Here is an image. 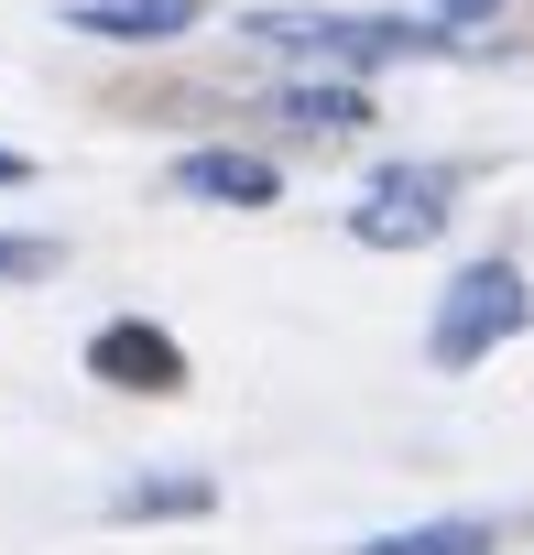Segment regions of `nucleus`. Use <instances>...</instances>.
I'll return each mask as SVG.
<instances>
[{
  "instance_id": "8",
  "label": "nucleus",
  "mask_w": 534,
  "mask_h": 555,
  "mask_svg": "<svg viewBox=\"0 0 534 555\" xmlns=\"http://www.w3.org/2000/svg\"><path fill=\"white\" fill-rule=\"evenodd\" d=\"M218 501V479H196V468H164V479H131V490H110V522H196Z\"/></svg>"
},
{
  "instance_id": "4",
  "label": "nucleus",
  "mask_w": 534,
  "mask_h": 555,
  "mask_svg": "<svg viewBox=\"0 0 534 555\" xmlns=\"http://www.w3.org/2000/svg\"><path fill=\"white\" fill-rule=\"evenodd\" d=\"M88 371L120 382V392H186V349H175L153 317H110V327L88 338Z\"/></svg>"
},
{
  "instance_id": "11",
  "label": "nucleus",
  "mask_w": 534,
  "mask_h": 555,
  "mask_svg": "<svg viewBox=\"0 0 534 555\" xmlns=\"http://www.w3.org/2000/svg\"><path fill=\"white\" fill-rule=\"evenodd\" d=\"M491 12H501V0H436V23H458V34H469V23H491Z\"/></svg>"
},
{
  "instance_id": "7",
  "label": "nucleus",
  "mask_w": 534,
  "mask_h": 555,
  "mask_svg": "<svg viewBox=\"0 0 534 555\" xmlns=\"http://www.w3.org/2000/svg\"><path fill=\"white\" fill-rule=\"evenodd\" d=\"M274 109L295 131H349V120H371V77H284Z\"/></svg>"
},
{
  "instance_id": "1",
  "label": "nucleus",
  "mask_w": 534,
  "mask_h": 555,
  "mask_svg": "<svg viewBox=\"0 0 534 555\" xmlns=\"http://www.w3.org/2000/svg\"><path fill=\"white\" fill-rule=\"evenodd\" d=\"M262 55L317 66V77H371L404 55H458V23H393V12H251L240 23Z\"/></svg>"
},
{
  "instance_id": "3",
  "label": "nucleus",
  "mask_w": 534,
  "mask_h": 555,
  "mask_svg": "<svg viewBox=\"0 0 534 555\" xmlns=\"http://www.w3.org/2000/svg\"><path fill=\"white\" fill-rule=\"evenodd\" d=\"M447 218H458V164H382L349 207V240L360 250H425V240H447Z\"/></svg>"
},
{
  "instance_id": "5",
  "label": "nucleus",
  "mask_w": 534,
  "mask_h": 555,
  "mask_svg": "<svg viewBox=\"0 0 534 555\" xmlns=\"http://www.w3.org/2000/svg\"><path fill=\"white\" fill-rule=\"evenodd\" d=\"M175 185H186L196 207H274V196H284V175H274V164H262V153H229V142L186 153V164H175Z\"/></svg>"
},
{
  "instance_id": "12",
  "label": "nucleus",
  "mask_w": 534,
  "mask_h": 555,
  "mask_svg": "<svg viewBox=\"0 0 534 555\" xmlns=\"http://www.w3.org/2000/svg\"><path fill=\"white\" fill-rule=\"evenodd\" d=\"M0 185H34V153H12V142H0Z\"/></svg>"
},
{
  "instance_id": "9",
  "label": "nucleus",
  "mask_w": 534,
  "mask_h": 555,
  "mask_svg": "<svg viewBox=\"0 0 534 555\" xmlns=\"http://www.w3.org/2000/svg\"><path fill=\"white\" fill-rule=\"evenodd\" d=\"M349 555H501V522H480V512H458V522H404V533H371V544H349Z\"/></svg>"
},
{
  "instance_id": "2",
  "label": "nucleus",
  "mask_w": 534,
  "mask_h": 555,
  "mask_svg": "<svg viewBox=\"0 0 534 555\" xmlns=\"http://www.w3.org/2000/svg\"><path fill=\"white\" fill-rule=\"evenodd\" d=\"M534 327V284H523V261H469V272H447V295H436V317H425V360L436 371H480L491 349H512Z\"/></svg>"
},
{
  "instance_id": "6",
  "label": "nucleus",
  "mask_w": 534,
  "mask_h": 555,
  "mask_svg": "<svg viewBox=\"0 0 534 555\" xmlns=\"http://www.w3.org/2000/svg\"><path fill=\"white\" fill-rule=\"evenodd\" d=\"M66 34H88V44H175V34H196V0H77Z\"/></svg>"
},
{
  "instance_id": "10",
  "label": "nucleus",
  "mask_w": 534,
  "mask_h": 555,
  "mask_svg": "<svg viewBox=\"0 0 534 555\" xmlns=\"http://www.w3.org/2000/svg\"><path fill=\"white\" fill-rule=\"evenodd\" d=\"M55 261H66L55 240H34V229H0V284H44Z\"/></svg>"
}]
</instances>
